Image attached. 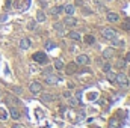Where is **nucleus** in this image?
<instances>
[{
    "label": "nucleus",
    "instance_id": "1",
    "mask_svg": "<svg viewBox=\"0 0 130 128\" xmlns=\"http://www.w3.org/2000/svg\"><path fill=\"white\" fill-rule=\"evenodd\" d=\"M42 74H44V80H45L47 84H56V83H58V77L53 74L51 69H45Z\"/></svg>",
    "mask_w": 130,
    "mask_h": 128
},
{
    "label": "nucleus",
    "instance_id": "2",
    "mask_svg": "<svg viewBox=\"0 0 130 128\" xmlns=\"http://www.w3.org/2000/svg\"><path fill=\"white\" fill-rule=\"evenodd\" d=\"M29 6H30V0H15L14 2V8L21 11V12H24Z\"/></svg>",
    "mask_w": 130,
    "mask_h": 128
},
{
    "label": "nucleus",
    "instance_id": "3",
    "mask_svg": "<svg viewBox=\"0 0 130 128\" xmlns=\"http://www.w3.org/2000/svg\"><path fill=\"white\" fill-rule=\"evenodd\" d=\"M101 35H103V38L114 41V39L117 38V30H114V29H111V27H105V29L101 30Z\"/></svg>",
    "mask_w": 130,
    "mask_h": 128
},
{
    "label": "nucleus",
    "instance_id": "4",
    "mask_svg": "<svg viewBox=\"0 0 130 128\" xmlns=\"http://www.w3.org/2000/svg\"><path fill=\"white\" fill-rule=\"evenodd\" d=\"M115 83L117 84H120V86H127L129 84V78H127V75L126 74H117L115 75Z\"/></svg>",
    "mask_w": 130,
    "mask_h": 128
},
{
    "label": "nucleus",
    "instance_id": "5",
    "mask_svg": "<svg viewBox=\"0 0 130 128\" xmlns=\"http://www.w3.org/2000/svg\"><path fill=\"white\" fill-rule=\"evenodd\" d=\"M32 57H33V60L38 62V63H45V62H47V54L42 53V51H36V53H33Z\"/></svg>",
    "mask_w": 130,
    "mask_h": 128
},
{
    "label": "nucleus",
    "instance_id": "6",
    "mask_svg": "<svg viewBox=\"0 0 130 128\" xmlns=\"http://www.w3.org/2000/svg\"><path fill=\"white\" fill-rule=\"evenodd\" d=\"M64 68H65V66H64ZM76 71H77V63H76V62L68 63L67 68H65V74H67V75H73V74H76Z\"/></svg>",
    "mask_w": 130,
    "mask_h": 128
},
{
    "label": "nucleus",
    "instance_id": "7",
    "mask_svg": "<svg viewBox=\"0 0 130 128\" xmlns=\"http://www.w3.org/2000/svg\"><path fill=\"white\" fill-rule=\"evenodd\" d=\"M64 26H68V27H74V26H77V20L76 18H73L71 15H68L65 20H64Z\"/></svg>",
    "mask_w": 130,
    "mask_h": 128
},
{
    "label": "nucleus",
    "instance_id": "8",
    "mask_svg": "<svg viewBox=\"0 0 130 128\" xmlns=\"http://www.w3.org/2000/svg\"><path fill=\"white\" fill-rule=\"evenodd\" d=\"M106 18H108L109 23H117V21H120V15H118L117 12H108Z\"/></svg>",
    "mask_w": 130,
    "mask_h": 128
},
{
    "label": "nucleus",
    "instance_id": "9",
    "mask_svg": "<svg viewBox=\"0 0 130 128\" xmlns=\"http://www.w3.org/2000/svg\"><path fill=\"white\" fill-rule=\"evenodd\" d=\"M76 63L88 65V63H89V56H86V54H79V56H77V62H76Z\"/></svg>",
    "mask_w": 130,
    "mask_h": 128
},
{
    "label": "nucleus",
    "instance_id": "10",
    "mask_svg": "<svg viewBox=\"0 0 130 128\" xmlns=\"http://www.w3.org/2000/svg\"><path fill=\"white\" fill-rule=\"evenodd\" d=\"M30 92L32 94H39V92H42V88H41V84L39 83H36V81H33L32 84H30Z\"/></svg>",
    "mask_w": 130,
    "mask_h": 128
},
{
    "label": "nucleus",
    "instance_id": "11",
    "mask_svg": "<svg viewBox=\"0 0 130 128\" xmlns=\"http://www.w3.org/2000/svg\"><path fill=\"white\" fill-rule=\"evenodd\" d=\"M20 48H23V50H27L30 45H32V42H30V39H27V38H23L21 41H20Z\"/></svg>",
    "mask_w": 130,
    "mask_h": 128
},
{
    "label": "nucleus",
    "instance_id": "12",
    "mask_svg": "<svg viewBox=\"0 0 130 128\" xmlns=\"http://www.w3.org/2000/svg\"><path fill=\"white\" fill-rule=\"evenodd\" d=\"M8 113H9V115H11V118H12V119H15V121H17V119L20 118V112H18V110H17L15 107H11Z\"/></svg>",
    "mask_w": 130,
    "mask_h": 128
},
{
    "label": "nucleus",
    "instance_id": "13",
    "mask_svg": "<svg viewBox=\"0 0 130 128\" xmlns=\"http://www.w3.org/2000/svg\"><path fill=\"white\" fill-rule=\"evenodd\" d=\"M56 97L55 95H50V94H41V100L44 101V103H50V101H53Z\"/></svg>",
    "mask_w": 130,
    "mask_h": 128
},
{
    "label": "nucleus",
    "instance_id": "14",
    "mask_svg": "<svg viewBox=\"0 0 130 128\" xmlns=\"http://www.w3.org/2000/svg\"><path fill=\"white\" fill-rule=\"evenodd\" d=\"M64 11H65L67 15H73L74 11H76V8H74L73 5H65V6H64Z\"/></svg>",
    "mask_w": 130,
    "mask_h": 128
},
{
    "label": "nucleus",
    "instance_id": "15",
    "mask_svg": "<svg viewBox=\"0 0 130 128\" xmlns=\"http://www.w3.org/2000/svg\"><path fill=\"white\" fill-rule=\"evenodd\" d=\"M36 21H39V23H44V21H45V14H44V11H38V12H36Z\"/></svg>",
    "mask_w": 130,
    "mask_h": 128
},
{
    "label": "nucleus",
    "instance_id": "16",
    "mask_svg": "<svg viewBox=\"0 0 130 128\" xmlns=\"http://www.w3.org/2000/svg\"><path fill=\"white\" fill-rule=\"evenodd\" d=\"M53 29L58 30L59 35H64V24H61V23H55V24H53Z\"/></svg>",
    "mask_w": 130,
    "mask_h": 128
},
{
    "label": "nucleus",
    "instance_id": "17",
    "mask_svg": "<svg viewBox=\"0 0 130 128\" xmlns=\"http://www.w3.org/2000/svg\"><path fill=\"white\" fill-rule=\"evenodd\" d=\"M68 36H70L71 39L77 41V42H79V41L82 39V36H80V33H79V32H70V33H68Z\"/></svg>",
    "mask_w": 130,
    "mask_h": 128
},
{
    "label": "nucleus",
    "instance_id": "18",
    "mask_svg": "<svg viewBox=\"0 0 130 128\" xmlns=\"http://www.w3.org/2000/svg\"><path fill=\"white\" fill-rule=\"evenodd\" d=\"M112 56H114V50H112V48H106V50L103 51V57H105V59H111Z\"/></svg>",
    "mask_w": 130,
    "mask_h": 128
},
{
    "label": "nucleus",
    "instance_id": "19",
    "mask_svg": "<svg viewBox=\"0 0 130 128\" xmlns=\"http://www.w3.org/2000/svg\"><path fill=\"white\" fill-rule=\"evenodd\" d=\"M9 118V113H8V110H5L3 107H0V119L2 121H6Z\"/></svg>",
    "mask_w": 130,
    "mask_h": 128
},
{
    "label": "nucleus",
    "instance_id": "20",
    "mask_svg": "<svg viewBox=\"0 0 130 128\" xmlns=\"http://www.w3.org/2000/svg\"><path fill=\"white\" fill-rule=\"evenodd\" d=\"M55 68H56L58 71L64 69V62H62L61 59H55Z\"/></svg>",
    "mask_w": 130,
    "mask_h": 128
},
{
    "label": "nucleus",
    "instance_id": "21",
    "mask_svg": "<svg viewBox=\"0 0 130 128\" xmlns=\"http://www.w3.org/2000/svg\"><path fill=\"white\" fill-rule=\"evenodd\" d=\"M85 42H86L88 45H92V44L95 42V38H94L92 35H86V36H85Z\"/></svg>",
    "mask_w": 130,
    "mask_h": 128
},
{
    "label": "nucleus",
    "instance_id": "22",
    "mask_svg": "<svg viewBox=\"0 0 130 128\" xmlns=\"http://www.w3.org/2000/svg\"><path fill=\"white\" fill-rule=\"evenodd\" d=\"M111 68H112V66H111V63L103 62V65H101V71H103V72H109V71H111Z\"/></svg>",
    "mask_w": 130,
    "mask_h": 128
},
{
    "label": "nucleus",
    "instance_id": "23",
    "mask_svg": "<svg viewBox=\"0 0 130 128\" xmlns=\"http://www.w3.org/2000/svg\"><path fill=\"white\" fill-rule=\"evenodd\" d=\"M62 11H64V6H56V8L51 9V14H53V15H58V14H61Z\"/></svg>",
    "mask_w": 130,
    "mask_h": 128
},
{
    "label": "nucleus",
    "instance_id": "24",
    "mask_svg": "<svg viewBox=\"0 0 130 128\" xmlns=\"http://www.w3.org/2000/svg\"><path fill=\"white\" fill-rule=\"evenodd\" d=\"M97 97H98V94H97V92H91V94H88V100H89V101L97 100Z\"/></svg>",
    "mask_w": 130,
    "mask_h": 128
},
{
    "label": "nucleus",
    "instance_id": "25",
    "mask_svg": "<svg viewBox=\"0 0 130 128\" xmlns=\"http://www.w3.org/2000/svg\"><path fill=\"white\" fill-rule=\"evenodd\" d=\"M6 101H9V103H12V104H20V101H18V100H15V98H12L11 95H9V97H6Z\"/></svg>",
    "mask_w": 130,
    "mask_h": 128
},
{
    "label": "nucleus",
    "instance_id": "26",
    "mask_svg": "<svg viewBox=\"0 0 130 128\" xmlns=\"http://www.w3.org/2000/svg\"><path fill=\"white\" fill-rule=\"evenodd\" d=\"M55 47H56V44L51 42V41H48V42L45 44V48H47V50H51V48H55Z\"/></svg>",
    "mask_w": 130,
    "mask_h": 128
},
{
    "label": "nucleus",
    "instance_id": "27",
    "mask_svg": "<svg viewBox=\"0 0 130 128\" xmlns=\"http://www.w3.org/2000/svg\"><path fill=\"white\" fill-rule=\"evenodd\" d=\"M106 74H108V77H109V81L115 83V75H117V74H112L111 71H109V72H106Z\"/></svg>",
    "mask_w": 130,
    "mask_h": 128
},
{
    "label": "nucleus",
    "instance_id": "28",
    "mask_svg": "<svg viewBox=\"0 0 130 128\" xmlns=\"http://www.w3.org/2000/svg\"><path fill=\"white\" fill-rule=\"evenodd\" d=\"M117 66L118 68H126V60H118L117 62Z\"/></svg>",
    "mask_w": 130,
    "mask_h": 128
},
{
    "label": "nucleus",
    "instance_id": "29",
    "mask_svg": "<svg viewBox=\"0 0 130 128\" xmlns=\"http://www.w3.org/2000/svg\"><path fill=\"white\" fill-rule=\"evenodd\" d=\"M118 125H120V124H118L117 119H112V121H111V127L112 128H118Z\"/></svg>",
    "mask_w": 130,
    "mask_h": 128
},
{
    "label": "nucleus",
    "instance_id": "30",
    "mask_svg": "<svg viewBox=\"0 0 130 128\" xmlns=\"http://www.w3.org/2000/svg\"><path fill=\"white\" fill-rule=\"evenodd\" d=\"M27 29H29V30H33V29H35V21H30V23L27 24Z\"/></svg>",
    "mask_w": 130,
    "mask_h": 128
},
{
    "label": "nucleus",
    "instance_id": "31",
    "mask_svg": "<svg viewBox=\"0 0 130 128\" xmlns=\"http://www.w3.org/2000/svg\"><path fill=\"white\" fill-rule=\"evenodd\" d=\"M123 27H124L126 30H130V20H127V21H126V23L123 24Z\"/></svg>",
    "mask_w": 130,
    "mask_h": 128
},
{
    "label": "nucleus",
    "instance_id": "32",
    "mask_svg": "<svg viewBox=\"0 0 130 128\" xmlns=\"http://www.w3.org/2000/svg\"><path fill=\"white\" fill-rule=\"evenodd\" d=\"M12 91H14L15 94H21V88H12Z\"/></svg>",
    "mask_w": 130,
    "mask_h": 128
},
{
    "label": "nucleus",
    "instance_id": "33",
    "mask_svg": "<svg viewBox=\"0 0 130 128\" xmlns=\"http://www.w3.org/2000/svg\"><path fill=\"white\" fill-rule=\"evenodd\" d=\"M115 45H117V47H123V45H124V42H123V41H117V42H115Z\"/></svg>",
    "mask_w": 130,
    "mask_h": 128
},
{
    "label": "nucleus",
    "instance_id": "34",
    "mask_svg": "<svg viewBox=\"0 0 130 128\" xmlns=\"http://www.w3.org/2000/svg\"><path fill=\"white\" fill-rule=\"evenodd\" d=\"M64 97H65V98H70V97H71V94L67 91V92H64Z\"/></svg>",
    "mask_w": 130,
    "mask_h": 128
},
{
    "label": "nucleus",
    "instance_id": "35",
    "mask_svg": "<svg viewBox=\"0 0 130 128\" xmlns=\"http://www.w3.org/2000/svg\"><path fill=\"white\" fill-rule=\"evenodd\" d=\"M11 128H24L23 125H20V124H15V125H12Z\"/></svg>",
    "mask_w": 130,
    "mask_h": 128
},
{
    "label": "nucleus",
    "instance_id": "36",
    "mask_svg": "<svg viewBox=\"0 0 130 128\" xmlns=\"http://www.w3.org/2000/svg\"><path fill=\"white\" fill-rule=\"evenodd\" d=\"M124 60H126V62H130V53L126 56V57H124Z\"/></svg>",
    "mask_w": 130,
    "mask_h": 128
},
{
    "label": "nucleus",
    "instance_id": "37",
    "mask_svg": "<svg viewBox=\"0 0 130 128\" xmlns=\"http://www.w3.org/2000/svg\"><path fill=\"white\" fill-rule=\"evenodd\" d=\"M129 77H130V68H129Z\"/></svg>",
    "mask_w": 130,
    "mask_h": 128
},
{
    "label": "nucleus",
    "instance_id": "38",
    "mask_svg": "<svg viewBox=\"0 0 130 128\" xmlns=\"http://www.w3.org/2000/svg\"><path fill=\"white\" fill-rule=\"evenodd\" d=\"M0 100H2V94H0Z\"/></svg>",
    "mask_w": 130,
    "mask_h": 128
},
{
    "label": "nucleus",
    "instance_id": "39",
    "mask_svg": "<svg viewBox=\"0 0 130 128\" xmlns=\"http://www.w3.org/2000/svg\"><path fill=\"white\" fill-rule=\"evenodd\" d=\"M94 128H98V127H94Z\"/></svg>",
    "mask_w": 130,
    "mask_h": 128
}]
</instances>
